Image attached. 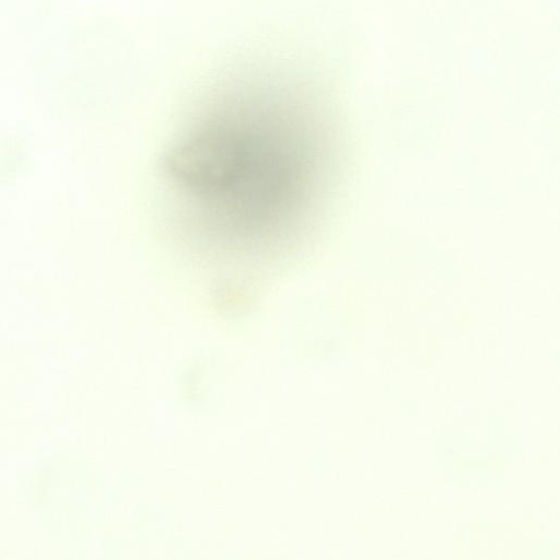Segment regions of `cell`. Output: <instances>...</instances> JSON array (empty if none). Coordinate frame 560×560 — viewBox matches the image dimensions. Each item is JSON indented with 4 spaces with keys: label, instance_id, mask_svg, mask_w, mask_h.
<instances>
[{
    "label": "cell",
    "instance_id": "obj_1",
    "mask_svg": "<svg viewBox=\"0 0 560 560\" xmlns=\"http://www.w3.org/2000/svg\"><path fill=\"white\" fill-rule=\"evenodd\" d=\"M320 140L303 107L260 92L200 119L172 145L163 167L217 242L265 249L312 207Z\"/></svg>",
    "mask_w": 560,
    "mask_h": 560
}]
</instances>
